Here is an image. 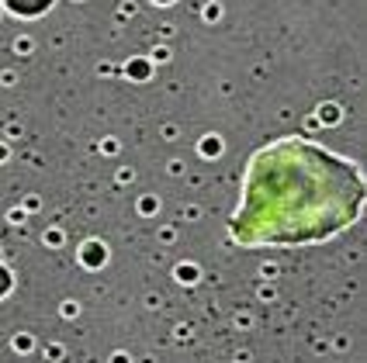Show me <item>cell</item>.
<instances>
[{"label": "cell", "mask_w": 367, "mask_h": 363, "mask_svg": "<svg viewBox=\"0 0 367 363\" xmlns=\"http://www.w3.org/2000/svg\"><path fill=\"white\" fill-rule=\"evenodd\" d=\"M7 7L17 10V14H38V10L49 7V0H7Z\"/></svg>", "instance_id": "obj_2"}, {"label": "cell", "mask_w": 367, "mask_h": 363, "mask_svg": "<svg viewBox=\"0 0 367 363\" xmlns=\"http://www.w3.org/2000/svg\"><path fill=\"white\" fill-rule=\"evenodd\" d=\"M357 166L298 139L264 149L250 163L246 197L232 222L243 242H312L340 232L361 211Z\"/></svg>", "instance_id": "obj_1"}]
</instances>
